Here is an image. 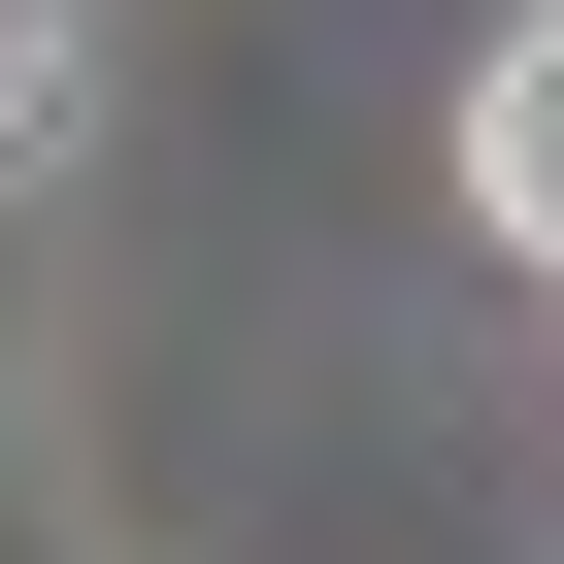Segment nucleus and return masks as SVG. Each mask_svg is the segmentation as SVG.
Segmentation results:
<instances>
[{
    "instance_id": "f257e3e1",
    "label": "nucleus",
    "mask_w": 564,
    "mask_h": 564,
    "mask_svg": "<svg viewBox=\"0 0 564 564\" xmlns=\"http://www.w3.org/2000/svg\"><path fill=\"white\" fill-rule=\"evenodd\" d=\"M465 199L564 265V34H498V67H465Z\"/></svg>"
}]
</instances>
